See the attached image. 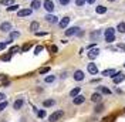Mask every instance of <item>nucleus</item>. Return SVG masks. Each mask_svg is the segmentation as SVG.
<instances>
[{
	"instance_id": "25",
	"label": "nucleus",
	"mask_w": 125,
	"mask_h": 122,
	"mask_svg": "<svg viewBox=\"0 0 125 122\" xmlns=\"http://www.w3.org/2000/svg\"><path fill=\"white\" fill-rule=\"evenodd\" d=\"M39 27H40V24L37 23V21H31V24H30V30L31 31H34V33H36V31L39 30Z\"/></svg>"
},
{
	"instance_id": "24",
	"label": "nucleus",
	"mask_w": 125,
	"mask_h": 122,
	"mask_svg": "<svg viewBox=\"0 0 125 122\" xmlns=\"http://www.w3.org/2000/svg\"><path fill=\"white\" fill-rule=\"evenodd\" d=\"M55 81V75H47L46 78H44V82L46 84H51V82H54Z\"/></svg>"
},
{
	"instance_id": "26",
	"label": "nucleus",
	"mask_w": 125,
	"mask_h": 122,
	"mask_svg": "<svg viewBox=\"0 0 125 122\" xmlns=\"http://www.w3.org/2000/svg\"><path fill=\"white\" fill-rule=\"evenodd\" d=\"M102 109H104V104H101V102H98V105L95 107V109H94V111H95V114H100V112H101Z\"/></svg>"
},
{
	"instance_id": "31",
	"label": "nucleus",
	"mask_w": 125,
	"mask_h": 122,
	"mask_svg": "<svg viewBox=\"0 0 125 122\" xmlns=\"http://www.w3.org/2000/svg\"><path fill=\"white\" fill-rule=\"evenodd\" d=\"M85 3H87V0H75V6L77 7H83Z\"/></svg>"
},
{
	"instance_id": "38",
	"label": "nucleus",
	"mask_w": 125,
	"mask_h": 122,
	"mask_svg": "<svg viewBox=\"0 0 125 122\" xmlns=\"http://www.w3.org/2000/svg\"><path fill=\"white\" fill-rule=\"evenodd\" d=\"M50 71V67H43V68L40 70V74H47Z\"/></svg>"
},
{
	"instance_id": "45",
	"label": "nucleus",
	"mask_w": 125,
	"mask_h": 122,
	"mask_svg": "<svg viewBox=\"0 0 125 122\" xmlns=\"http://www.w3.org/2000/svg\"><path fill=\"white\" fill-rule=\"evenodd\" d=\"M87 3H88V4H94V3H95V0H87Z\"/></svg>"
},
{
	"instance_id": "19",
	"label": "nucleus",
	"mask_w": 125,
	"mask_h": 122,
	"mask_svg": "<svg viewBox=\"0 0 125 122\" xmlns=\"http://www.w3.org/2000/svg\"><path fill=\"white\" fill-rule=\"evenodd\" d=\"M40 6H41V1H40V0H33V1H31V9H33V10H39Z\"/></svg>"
},
{
	"instance_id": "39",
	"label": "nucleus",
	"mask_w": 125,
	"mask_h": 122,
	"mask_svg": "<svg viewBox=\"0 0 125 122\" xmlns=\"http://www.w3.org/2000/svg\"><path fill=\"white\" fill-rule=\"evenodd\" d=\"M30 47H31V44H30V43H27V44H24V46H23V48H21V51H27V50H29Z\"/></svg>"
},
{
	"instance_id": "10",
	"label": "nucleus",
	"mask_w": 125,
	"mask_h": 122,
	"mask_svg": "<svg viewBox=\"0 0 125 122\" xmlns=\"http://www.w3.org/2000/svg\"><path fill=\"white\" fill-rule=\"evenodd\" d=\"M98 54H100V50H98V48H91L90 53H88V58H90V60H94V58L98 57Z\"/></svg>"
},
{
	"instance_id": "47",
	"label": "nucleus",
	"mask_w": 125,
	"mask_h": 122,
	"mask_svg": "<svg viewBox=\"0 0 125 122\" xmlns=\"http://www.w3.org/2000/svg\"><path fill=\"white\" fill-rule=\"evenodd\" d=\"M124 67H125V64H124Z\"/></svg>"
},
{
	"instance_id": "20",
	"label": "nucleus",
	"mask_w": 125,
	"mask_h": 122,
	"mask_svg": "<svg viewBox=\"0 0 125 122\" xmlns=\"http://www.w3.org/2000/svg\"><path fill=\"white\" fill-rule=\"evenodd\" d=\"M80 92H81V88H80V87H75L74 90H71V91H70V97H73V98H74V97H77Z\"/></svg>"
},
{
	"instance_id": "37",
	"label": "nucleus",
	"mask_w": 125,
	"mask_h": 122,
	"mask_svg": "<svg viewBox=\"0 0 125 122\" xmlns=\"http://www.w3.org/2000/svg\"><path fill=\"white\" fill-rule=\"evenodd\" d=\"M57 51H58L57 46H50V53H51V54H55Z\"/></svg>"
},
{
	"instance_id": "30",
	"label": "nucleus",
	"mask_w": 125,
	"mask_h": 122,
	"mask_svg": "<svg viewBox=\"0 0 125 122\" xmlns=\"http://www.w3.org/2000/svg\"><path fill=\"white\" fill-rule=\"evenodd\" d=\"M0 3H1V4H4V6H11V4H14V1H13V0H0Z\"/></svg>"
},
{
	"instance_id": "1",
	"label": "nucleus",
	"mask_w": 125,
	"mask_h": 122,
	"mask_svg": "<svg viewBox=\"0 0 125 122\" xmlns=\"http://www.w3.org/2000/svg\"><path fill=\"white\" fill-rule=\"evenodd\" d=\"M43 7L46 9V11L53 13V11H54V3H53L51 0H44V1H43Z\"/></svg>"
},
{
	"instance_id": "14",
	"label": "nucleus",
	"mask_w": 125,
	"mask_h": 122,
	"mask_svg": "<svg viewBox=\"0 0 125 122\" xmlns=\"http://www.w3.org/2000/svg\"><path fill=\"white\" fill-rule=\"evenodd\" d=\"M46 20L48 21V23L54 24V23H57V21H58V17H57V16H54V14H47L46 16Z\"/></svg>"
},
{
	"instance_id": "23",
	"label": "nucleus",
	"mask_w": 125,
	"mask_h": 122,
	"mask_svg": "<svg viewBox=\"0 0 125 122\" xmlns=\"http://www.w3.org/2000/svg\"><path fill=\"white\" fill-rule=\"evenodd\" d=\"M117 30L119 31V33H122V34H125V21H121V23L117 26Z\"/></svg>"
},
{
	"instance_id": "2",
	"label": "nucleus",
	"mask_w": 125,
	"mask_h": 122,
	"mask_svg": "<svg viewBox=\"0 0 125 122\" xmlns=\"http://www.w3.org/2000/svg\"><path fill=\"white\" fill-rule=\"evenodd\" d=\"M62 115H64V111H55L54 114H51L50 116H48V121L50 122H55V121H58Z\"/></svg>"
},
{
	"instance_id": "33",
	"label": "nucleus",
	"mask_w": 125,
	"mask_h": 122,
	"mask_svg": "<svg viewBox=\"0 0 125 122\" xmlns=\"http://www.w3.org/2000/svg\"><path fill=\"white\" fill-rule=\"evenodd\" d=\"M0 58H1L3 61H10V60H11V54H10V53H9V54H4V55H1Z\"/></svg>"
},
{
	"instance_id": "8",
	"label": "nucleus",
	"mask_w": 125,
	"mask_h": 122,
	"mask_svg": "<svg viewBox=\"0 0 125 122\" xmlns=\"http://www.w3.org/2000/svg\"><path fill=\"white\" fill-rule=\"evenodd\" d=\"M68 24H70V17H62L60 20V23H58V26H60V29H67Z\"/></svg>"
},
{
	"instance_id": "41",
	"label": "nucleus",
	"mask_w": 125,
	"mask_h": 122,
	"mask_svg": "<svg viewBox=\"0 0 125 122\" xmlns=\"http://www.w3.org/2000/svg\"><path fill=\"white\" fill-rule=\"evenodd\" d=\"M60 4L61 6H67V4H70V0H60Z\"/></svg>"
},
{
	"instance_id": "36",
	"label": "nucleus",
	"mask_w": 125,
	"mask_h": 122,
	"mask_svg": "<svg viewBox=\"0 0 125 122\" xmlns=\"http://www.w3.org/2000/svg\"><path fill=\"white\" fill-rule=\"evenodd\" d=\"M41 51H43V46H37L36 48H34V54H36V55H39Z\"/></svg>"
},
{
	"instance_id": "15",
	"label": "nucleus",
	"mask_w": 125,
	"mask_h": 122,
	"mask_svg": "<svg viewBox=\"0 0 125 122\" xmlns=\"http://www.w3.org/2000/svg\"><path fill=\"white\" fill-rule=\"evenodd\" d=\"M90 36H91V40L97 41V40H98V38H100V37L102 36V33H101V30H95V31H93V33H91Z\"/></svg>"
},
{
	"instance_id": "11",
	"label": "nucleus",
	"mask_w": 125,
	"mask_h": 122,
	"mask_svg": "<svg viewBox=\"0 0 125 122\" xmlns=\"http://www.w3.org/2000/svg\"><path fill=\"white\" fill-rule=\"evenodd\" d=\"M85 78V75H84V72L81 71V70H77L75 72H74V80L75 81H83Z\"/></svg>"
},
{
	"instance_id": "7",
	"label": "nucleus",
	"mask_w": 125,
	"mask_h": 122,
	"mask_svg": "<svg viewBox=\"0 0 125 122\" xmlns=\"http://www.w3.org/2000/svg\"><path fill=\"white\" fill-rule=\"evenodd\" d=\"M78 31H80L78 27H70V29L65 30V36H67V37H71V36H74V34H78Z\"/></svg>"
},
{
	"instance_id": "43",
	"label": "nucleus",
	"mask_w": 125,
	"mask_h": 122,
	"mask_svg": "<svg viewBox=\"0 0 125 122\" xmlns=\"http://www.w3.org/2000/svg\"><path fill=\"white\" fill-rule=\"evenodd\" d=\"M47 33L46 31H36V36H39V37H41V36H46Z\"/></svg>"
},
{
	"instance_id": "29",
	"label": "nucleus",
	"mask_w": 125,
	"mask_h": 122,
	"mask_svg": "<svg viewBox=\"0 0 125 122\" xmlns=\"http://www.w3.org/2000/svg\"><path fill=\"white\" fill-rule=\"evenodd\" d=\"M98 90H100L102 94H105V95H109V94H111V91H109L108 88H105V87H98Z\"/></svg>"
},
{
	"instance_id": "44",
	"label": "nucleus",
	"mask_w": 125,
	"mask_h": 122,
	"mask_svg": "<svg viewBox=\"0 0 125 122\" xmlns=\"http://www.w3.org/2000/svg\"><path fill=\"white\" fill-rule=\"evenodd\" d=\"M1 101H6V94H3V92H0V102Z\"/></svg>"
},
{
	"instance_id": "32",
	"label": "nucleus",
	"mask_w": 125,
	"mask_h": 122,
	"mask_svg": "<svg viewBox=\"0 0 125 122\" xmlns=\"http://www.w3.org/2000/svg\"><path fill=\"white\" fill-rule=\"evenodd\" d=\"M17 51H20V47L19 46H13L10 50H9V53L10 54H13V53H17Z\"/></svg>"
},
{
	"instance_id": "3",
	"label": "nucleus",
	"mask_w": 125,
	"mask_h": 122,
	"mask_svg": "<svg viewBox=\"0 0 125 122\" xmlns=\"http://www.w3.org/2000/svg\"><path fill=\"white\" fill-rule=\"evenodd\" d=\"M0 31H3V33H10V31H11V23H10V21H3V23L0 24Z\"/></svg>"
},
{
	"instance_id": "27",
	"label": "nucleus",
	"mask_w": 125,
	"mask_h": 122,
	"mask_svg": "<svg viewBox=\"0 0 125 122\" xmlns=\"http://www.w3.org/2000/svg\"><path fill=\"white\" fill-rule=\"evenodd\" d=\"M7 105H9L7 101H1V102H0V112H3V111L7 108Z\"/></svg>"
},
{
	"instance_id": "22",
	"label": "nucleus",
	"mask_w": 125,
	"mask_h": 122,
	"mask_svg": "<svg viewBox=\"0 0 125 122\" xmlns=\"http://www.w3.org/2000/svg\"><path fill=\"white\" fill-rule=\"evenodd\" d=\"M54 104H55V101H54V99H46V101L43 102V107L48 108V107H53Z\"/></svg>"
},
{
	"instance_id": "18",
	"label": "nucleus",
	"mask_w": 125,
	"mask_h": 122,
	"mask_svg": "<svg viewBox=\"0 0 125 122\" xmlns=\"http://www.w3.org/2000/svg\"><path fill=\"white\" fill-rule=\"evenodd\" d=\"M95 11H97V14H105V13H107V7L100 4V6L95 7Z\"/></svg>"
},
{
	"instance_id": "13",
	"label": "nucleus",
	"mask_w": 125,
	"mask_h": 122,
	"mask_svg": "<svg viewBox=\"0 0 125 122\" xmlns=\"http://www.w3.org/2000/svg\"><path fill=\"white\" fill-rule=\"evenodd\" d=\"M17 37H20V31H10V37H9V40H7V44L9 43H11L14 38H17Z\"/></svg>"
},
{
	"instance_id": "16",
	"label": "nucleus",
	"mask_w": 125,
	"mask_h": 122,
	"mask_svg": "<svg viewBox=\"0 0 125 122\" xmlns=\"http://www.w3.org/2000/svg\"><path fill=\"white\" fill-rule=\"evenodd\" d=\"M101 98H102V95L100 92H94L93 95H91V101L93 102H101Z\"/></svg>"
},
{
	"instance_id": "46",
	"label": "nucleus",
	"mask_w": 125,
	"mask_h": 122,
	"mask_svg": "<svg viewBox=\"0 0 125 122\" xmlns=\"http://www.w3.org/2000/svg\"><path fill=\"white\" fill-rule=\"evenodd\" d=\"M108 1H115V0H108Z\"/></svg>"
},
{
	"instance_id": "12",
	"label": "nucleus",
	"mask_w": 125,
	"mask_h": 122,
	"mask_svg": "<svg viewBox=\"0 0 125 122\" xmlns=\"http://www.w3.org/2000/svg\"><path fill=\"white\" fill-rule=\"evenodd\" d=\"M115 74H117L115 68H108V70H104L102 71V75L104 77H114Z\"/></svg>"
},
{
	"instance_id": "5",
	"label": "nucleus",
	"mask_w": 125,
	"mask_h": 122,
	"mask_svg": "<svg viewBox=\"0 0 125 122\" xmlns=\"http://www.w3.org/2000/svg\"><path fill=\"white\" fill-rule=\"evenodd\" d=\"M31 11H33V9H21L17 11V16L19 17H27V16L31 14Z\"/></svg>"
},
{
	"instance_id": "6",
	"label": "nucleus",
	"mask_w": 125,
	"mask_h": 122,
	"mask_svg": "<svg viewBox=\"0 0 125 122\" xmlns=\"http://www.w3.org/2000/svg\"><path fill=\"white\" fill-rule=\"evenodd\" d=\"M87 70H88V72L91 74V75H95V74H98V68H97V65L91 62V64H88L87 65Z\"/></svg>"
},
{
	"instance_id": "35",
	"label": "nucleus",
	"mask_w": 125,
	"mask_h": 122,
	"mask_svg": "<svg viewBox=\"0 0 125 122\" xmlns=\"http://www.w3.org/2000/svg\"><path fill=\"white\" fill-rule=\"evenodd\" d=\"M105 41H107V43H114V41H115V36H107V37H105Z\"/></svg>"
},
{
	"instance_id": "28",
	"label": "nucleus",
	"mask_w": 125,
	"mask_h": 122,
	"mask_svg": "<svg viewBox=\"0 0 125 122\" xmlns=\"http://www.w3.org/2000/svg\"><path fill=\"white\" fill-rule=\"evenodd\" d=\"M19 4H11V6H7V11H16V10H19Z\"/></svg>"
},
{
	"instance_id": "21",
	"label": "nucleus",
	"mask_w": 125,
	"mask_h": 122,
	"mask_svg": "<svg viewBox=\"0 0 125 122\" xmlns=\"http://www.w3.org/2000/svg\"><path fill=\"white\" fill-rule=\"evenodd\" d=\"M107 36H115V29H112V27L107 29L104 31V37H107Z\"/></svg>"
},
{
	"instance_id": "17",
	"label": "nucleus",
	"mask_w": 125,
	"mask_h": 122,
	"mask_svg": "<svg viewBox=\"0 0 125 122\" xmlns=\"http://www.w3.org/2000/svg\"><path fill=\"white\" fill-rule=\"evenodd\" d=\"M23 104H24V101H23L21 98H19V99H16V101H14L13 108H14V109H20V108L23 107Z\"/></svg>"
},
{
	"instance_id": "34",
	"label": "nucleus",
	"mask_w": 125,
	"mask_h": 122,
	"mask_svg": "<svg viewBox=\"0 0 125 122\" xmlns=\"http://www.w3.org/2000/svg\"><path fill=\"white\" fill-rule=\"evenodd\" d=\"M46 109H41V111H37V116H39V118H41V119H43V118H44V116H46Z\"/></svg>"
},
{
	"instance_id": "40",
	"label": "nucleus",
	"mask_w": 125,
	"mask_h": 122,
	"mask_svg": "<svg viewBox=\"0 0 125 122\" xmlns=\"http://www.w3.org/2000/svg\"><path fill=\"white\" fill-rule=\"evenodd\" d=\"M117 48H119V50H122V51H125V44H124V43H118Z\"/></svg>"
},
{
	"instance_id": "42",
	"label": "nucleus",
	"mask_w": 125,
	"mask_h": 122,
	"mask_svg": "<svg viewBox=\"0 0 125 122\" xmlns=\"http://www.w3.org/2000/svg\"><path fill=\"white\" fill-rule=\"evenodd\" d=\"M6 46H7V41H6V43H0V51H3V50L6 48Z\"/></svg>"
},
{
	"instance_id": "4",
	"label": "nucleus",
	"mask_w": 125,
	"mask_h": 122,
	"mask_svg": "<svg viewBox=\"0 0 125 122\" xmlns=\"http://www.w3.org/2000/svg\"><path fill=\"white\" fill-rule=\"evenodd\" d=\"M124 80H125V75L122 72H117L115 75L112 77V82H114V84H121Z\"/></svg>"
},
{
	"instance_id": "9",
	"label": "nucleus",
	"mask_w": 125,
	"mask_h": 122,
	"mask_svg": "<svg viewBox=\"0 0 125 122\" xmlns=\"http://www.w3.org/2000/svg\"><path fill=\"white\" fill-rule=\"evenodd\" d=\"M84 101H85L84 95H80V94H78L77 97H74V99H73V104H74V105H81Z\"/></svg>"
}]
</instances>
